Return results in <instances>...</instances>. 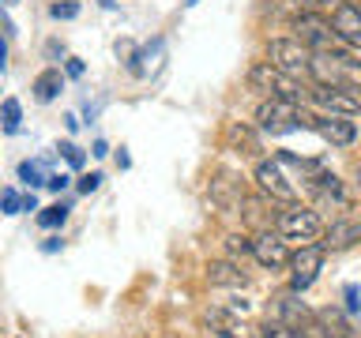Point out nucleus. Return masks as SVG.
Instances as JSON below:
<instances>
[{
  "mask_svg": "<svg viewBox=\"0 0 361 338\" xmlns=\"http://www.w3.org/2000/svg\"><path fill=\"white\" fill-rule=\"evenodd\" d=\"M256 128L267 132V135H286L293 128H312V113H305L298 101L264 98L256 109Z\"/></svg>",
  "mask_w": 361,
  "mask_h": 338,
  "instance_id": "nucleus-2",
  "label": "nucleus"
},
{
  "mask_svg": "<svg viewBox=\"0 0 361 338\" xmlns=\"http://www.w3.org/2000/svg\"><path fill=\"white\" fill-rule=\"evenodd\" d=\"M264 338H305V331L301 327H290V323H267V331H264Z\"/></svg>",
  "mask_w": 361,
  "mask_h": 338,
  "instance_id": "nucleus-22",
  "label": "nucleus"
},
{
  "mask_svg": "<svg viewBox=\"0 0 361 338\" xmlns=\"http://www.w3.org/2000/svg\"><path fill=\"white\" fill-rule=\"evenodd\" d=\"M252 256L264 267H271V270L290 267V248H286V237H282V233H259L252 241Z\"/></svg>",
  "mask_w": 361,
  "mask_h": 338,
  "instance_id": "nucleus-12",
  "label": "nucleus"
},
{
  "mask_svg": "<svg viewBox=\"0 0 361 338\" xmlns=\"http://www.w3.org/2000/svg\"><path fill=\"white\" fill-rule=\"evenodd\" d=\"M312 83L361 90V61H357L354 53H346V49L312 53Z\"/></svg>",
  "mask_w": 361,
  "mask_h": 338,
  "instance_id": "nucleus-1",
  "label": "nucleus"
},
{
  "mask_svg": "<svg viewBox=\"0 0 361 338\" xmlns=\"http://www.w3.org/2000/svg\"><path fill=\"white\" fill-rule=\"evenodd\" d=\"M98 184H102V173H90V177L79 180V192H87V196H90V192H94Z\"/></svg>",
  "mask_w": 361,
  "mask_h": 338,
  "instance_id": "nucleus-27",
  "label": "nucleus"
},
{
  "mask_svg": "<svg viewBox=\"0 0 361 338\" xmlns=\"http://www.w3.org/2000/svg\"><path fill=\"white\" fill-rule=\"evenodd\" d=\"M64 218H68V207H64V203H53V207H45V211L38 214V222L45 225V230H56V225H64Z\"/></svg>",
  "mask_w": 361,
  "mask_h": 338,
  "instance_id": "nucleus-20",
  "label": "nucleus"
},
{
  "mask_svg": "<svg viewBox=\"0 0 361 338\" xmlns=\"http://www.w3.org/2000/svg\"><path fill=\"white\" fill-rule=\"evenodd\" d=\"M45 188L61 192V188H68V177H64V173H49V180H45Z\"/></svg>",
  "mask_w": 361,
  "mask_h": 338,
  "instance_id": "nucleus-29",
  "label": "nucleus"
},
{
  "mask_svg": "<svg viewBox=\"0 0 361 338\" xmlns=\"http://www.w3.org/2000/svg\"><path fill=\"white\" fill-rule=\"evenodd\" d=\"M226 252L230 256H248L252 252V241H248L245 233H233V237H226Z\"/></svg>",
  "mask_w": 361,
  "mask_h": 338,
  "instance_id": "nucleus-23",
  "label": "nucleus"
},
{
  "mask_svg": "<svg viewBox=\"0 0 361 338\" xmlns=\"http://www.w3.org/2000/svg\"><path fill=\"white\" fill-rule=\"evenodd\" d=\"M309 101H312V106H320L324 113H335V117H354V113L361 109L357 90H350V87H327V83H312L309 87Z\"/></svg>",
  "mask_w": 361,
  "mask_h": 338,
  "instance_id": "nucleus-8",
  "label": "nucleus"
},
{
  "mask_svg": "<svg viewBox=\"0 0 361 338\" xmlns=\"http://www.w3.org/2000/svg\"><path fill=\"white\" fill-rule=\"evenodd\" d=\"M324 338H354V331L343 323V315L331 312V315H324Z\"/></svg>",
  "mask_w": 361,
  "mask_h": 338,
  "instance_id": "nucleus-18",
  "label": "nucleus"
},
{
  "mask_svg": "<svg viewBox=\"0 0 361 338\" xmlns=\"http://www.w3.org/2000/svg\"><path fill=\"white\" fill-rule=\"evenodd\" d=\"M61 151H64V158H68V162H72V165H83V151H75L72 143H64Z\"/></svg>",
  "mask_w": 361,
  "mask_h": 338,
  "instance_id": "nucleus-28",
  "label": "nucleus"
},
{
  "mask_svg": "<svg viewBox=\"0 0 361 338\" xmlns=\"http://www.w3.org/2000/svg\"><path fill=\"white\" fill-rule=\"evenodd\" d=\"M8 68V45H4V38H0V72Z\"/></svg>",
  "mask_w": 361,
  "mask_h": 338,
  "instance_id": "nucleus-30",
  "label": "nucleus"
},
{
  "mask_svg": "<svg viewBox=\"0 0 361 338\" xmlns=\"http://www.w3.org/2000/svg\"><path fill=\"white\" fill-rule=\"evenodd\" d=\"M275 312H279V323H290V327H301L305 323V304H298L293 297H279V304H275Z\"/></svg>",
  "mask_w": 361,
  "mask_h": 338,
  "instance_id": "nucleus-16",
  "label": "nucleus"
},
{
  "mask_svg": "<svg viewBox=\"0 0 361 338\" xmlns=\"http://www.w3.org/2000/svg\"><path fill=\"white\" fill-rule=\"evenodd\" d=\"M248 87L252 90H259L264 98H282V101H309V90H305V83L301 79H293V75H286V72H279L275 64H252L248 68Z\"/></svg>",
  "mask_w": 361,
  "mask_h": 338,
  "instance_id": "nucleus-3",
  "label": "nucleus"
},
{
  "mask_svg": "<svg viewBox=\"0 0 361 338\" xmlns=\"http://www.w3.org/2000/svg\"><path fill=\"white\" fill-rule=\"evenodd\" d=\"M61 87H64L61 72H56V68H45V72L34 79V98H38V101H53L56 94H61Z\"/></svg>",
  "mask_w": 361,
  "mask_h": 338,
  "instance_id": "nucleus-15",
  "label": "nucleus"
},
{
  "mask_svg": "<svg viewBox=\"0 0 361 338\" xmlns=\"http://www.w3.org/2000/svg\"><path fill=\"white\" fill-rule=\"evenodd\" d=\"M357 241H361V214H350V218L331 222V230H327L324 248H331V252H343V248L357 244Z\"/></svg>",
  "mask_w": 361,
  "mask_h": 338,
  "instance_id": "nucleus-13",
  "label": "nucleus"
},
{
  "mask_svg": "<svg viewBox=\"0 0 361 338\" xmlns=\"http://www.w3.org/2000/svg\"><path fill=\"white\" fill-rule=\"evenodd\" d=\"M338 4H343V0H338ZM350 4H361V0H350Z\"/></svg>",
  "mask_w": 361,
  "mask_h": 338,
  "instance_id": "nucleus-31",
  "label": "nucleus"
},
{
  "mask_svg": "<svg viewBox=\"0 0 361 338\" xmlns=\"http://www.w3.org/2000/svg\"><path fill=\"white\" fill-rule=\"evenodd\" d=\"M256 184L271 203H298V180L286 177V165H282L279 158L256 165Z\"/></svg>",
  "mask_w": 361,
  "mask_h": 338,
  "instance_id": "nucleus-7",
  "label": "nucleus"
},
{
  "mask_svg": "<svg viewBox=\"0 0 361 338\" xmlns=\"http://www.w3.org/2000/svg\"><path fill=\"white\" fill-rule=\"evenodd\" d=\"M0 117H4V128L8 132H19V120H23V109L16 98H4V106H0Z\"/></svg>",
  "mask_w": 361,
  "mask_h": 338,
  "instance_id": "nucleus-19",
  "label": "nucleus"
},
{
  "mask_svg": "<svg viewBox=\"0 0 361 338\" xmlns=\"http://www.w3.org/2000/svg\"><path fill=\"white\" fill-rule=\"evenodd\" d=\"M226 139L237 143V146H245V154H256V151H259V146H256V135L248 132V128H237V124H230V128H226Z\"/></svg>",
  "mask_w": 361,
  "mask_h": 338,
  "instance_id": "nucleus-17",
  "label": "nucleus"
},
{
  "mask_svg": "<svg viewBox=\"0 0 361 338\" xmlns=\"http://www.w3.org/2000/svg\"><path fill=\"white\" fill-rule=\"evenodd\" d=\"M338 0H293L298 11H324V8H335Z\"/></svg>",
  "mask_w": 361,
  "mask_h": 338,
  "instance_id": "nucleus-24",
  "label": "nucleus"
},
{
  "mask_svg": "<svg viewBox=\"0 0 361 338\" xmlns=\"http://www.w3.org/2000/svg\"><path fill=\"white\" fill-rule=\"evenodd\" d=\"M320 267H324V248L320 244H301V252L290 256V289L293 293L309 289L316 282V275H320Z\"/></svg>",
  "mask_w": 361,
  "mask_h": 338,
  "instance_id": "nucleus-9",
  "label": "nucleus"
},
{
  "mask_svg": "<svg viewBox=\"0 0 361 338\" xmlns=\"http://www.w3.org/2000/svg\"><path fill=\"white\" fill-rule=\"evenodd\" d=\"M267 64H275L279 72L293 79H312V49L298 38H271L267 42Z\"/></svg>",
  "mask_w": 361,
  "mask_h": 338,
  "instance_id": "nucleus-4",
  "label": "nucleus"
},
{
  "mask_svg": "<svg viewBox=\"0 0 361 338\" xmlns=\"http://www.w3.org/2000/svg\"><path fill=\"white\" fill-rule=\"evenodd\" d=\"M312 132L320 135V139H327L331 146H350L357 139V128L350 117H335V113H316L312 117Z\"/></svg>",
  "mask_w": 361,
  "mask_h": 338,
  "instance_id": "nucleus-11",
  "label": "nucleus"
},
{
  "mask_svg": "<svg viewBox=\"0 0 361 338\" xmlns=\"http://www.w3.org/2000/svg\"><path fill=\"white\" fill-rule=\"evenodd\" d=\"M0 207H4V214H16L23 207V199L16 196V192H4V196H0Z\"/></svg>",
  "mask_w": 361,
  "mask_h": 338,
  "instance_id": "nucleus-26",
  "label": "nucleus"
},
{
  "mask_svg": "<svg viewBox=\"0 0 361 338\" xmlns=\"http://www.w3.org/2000/svg\"><path fill=\"white\" fill-rule=\"evenodd\" d=\"M331 30L338 34V42L346 45V49H361V4H343L331 8Z\"/></svg>",
  "mask_w": 361,
  "mask_h": 338,
  "instance_id": "nucleus-10",
  "label": "nucleus"
},
{
  "mask_svg": "<svg viewBox=\"0 0 361 338\" xmlns=\"http://www.w3.org/2000/svg\"><path fill=\"white\" fill-rule=\"evenodd\" d=\"M53 19H75L79 15V4H72V0H64V4H53Z\"/></svg>",
  "mask_w": 361,
  "mask_h": 338,
  "instance_id": "nucleus-25",
  "label": "nucleus"
},
{
  "mask_svg": "<svg viewBox=\"0 0 361 338\" xmlns=\"http://www.w3.org/2000/svg\"><path fill=\"white\" fill-rule=\"evenodd\" d=\"M207 282L211 286H245V270L230 263V259H214V263H207Z\"/></svg>",
  "mask_w": 361,
  "mask_h": 338,
  "instance_id": "nucleus-14",
  "label": "nucleus"
},
{
  "mask_svg": "<svg viewBox=\"0 0 361 338\" xmlns=\"http://www.w3.org/2000/svg\"><path fill=\"white\" fill-rule=\"evenodd\" d=\"M19 180H23V184H30V188H38V184H45L49 177L42 173L38 162H23V165H19Z\"/></svg>",
  "mask_w": 361,
  "mask_h": 338,
  "instance_id": "nucleus-21",
  "label": "nucleus"
},
{
  "mask_svg": "<svg viewBox=\"0 0 361 338\" xmlns=\"http://www.w3.org/2000/svg\"><path fill=\"white\" fill-rule=\"evenodd\" d=\"M279 233L293 244H316V237L324 233V222L312 207H301V203H286V211L279 214Z\"/></svg>",
  "mask_w": 361,
  "mask_h": 338,
  "instance_id": "nucleus-5",
  "label": "nucleus"
},
{
  "mask_svg": "<svg viewBox=\"0 0 361 338\" xmlns=\"http://www.w3.org/2000/svg\"><path fill=\"white\" fill-rule=\"evenodd\" d=\"M293 38L305 42L312 53H324V49H338V34L331 30V19H324V11H301L293 19Z\"/></svg>",
  "mask_w": 361,
  "mask_h": 338,
  "instance_id": "nucleus-6",
  "label": "nucleus"
}]
</instances>
